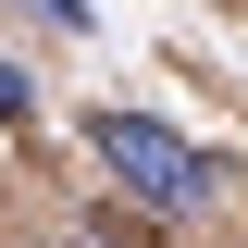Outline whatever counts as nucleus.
<instances>
[{"label":"nucleus","mask_w":248,"mask_h":248,"mask_svg":"<svg viewBox=\"0 0 248 248\" xmlns=\"http://www.w3.org/2000/svg\"><path fill=\"white\" fill-rule=\"evenodd\" d=\"M87 149L112 161L137 199H161V211H199V199H211V161L186 149L174 124H149V112H99V124H87Z\"/></svg>","instance_id":"f257e3e1"},{"label":"nucleus","mask_w":248,"mask_h":248,"mask_svg":"<svg viewBox=\"0 0 248 248\" xmlns=\"http://www.w3.org/2000/svg\"><path fill=\"white\" fill-rule=\"evenodd\" d=\"M0 124H25V75H13V62H0Z\"/></svg>","instance_id":"f03ea898"},{"label":"nucleus","mask_w":248,"mask_h":248,"mask_svg":"<svg viewBox=\"0 0 248 248\" xmlns=\"http://www.w3.org/2000/svg\"><path fill=\"white\" fill-rule=\"evenodd\" d=\"M62 248H112V236H62Z\"/></svg>","instance_id":"7ed1b4c3"}]
</instances>
